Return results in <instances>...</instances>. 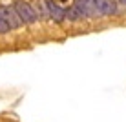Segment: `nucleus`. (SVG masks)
Here are the masks:
<instances>
[{
  "mask_svg": "<svg viewBox=\"0 0 126 122\" xmlns=\"http://www.w3.org/2000/svg\"><path fill=\"white\" fill-rule=\"evenodd\" d=\"M13 9L16 11V15L20 16V20H22L24 26H31L37 22V15H35V9L31 6V2H28V0H15L13 2Z\"/></svg>",
  "mask_w": 126,
  "mask_h": 122,
  "instance_id": "f257e3e1",
  "label": "nucleus"
},
{
  "mask_svg": "<svg viewBox=\"0 0 126 122\" xmlns=\"http://www.w3.org/2000/svg\"><path fill=\"white\" fill-rule=\"evenodd\" d=\"M95 18L99 16H113L119 13V2L117 0H93Z\"/></svg>",
  "mask_w": 126,
  "mask_h": 122,
  "instance_id": "f03ea898",
  "label": "nucleus"
},
{
  "mask_svg": "<svg viewBox=\"0 0 126 122\" xmlns=\"http://www.w3.org/2000/svg\"><path fill=\"white\" fill-rule=\"evenodd\" d=\"M46 4H47L49 20H53L55 24H62L66 20V7L62 4H59L57 0H46Z\"/></svg>",
  "mask_w": 126,
  "mask_h": 122,
  "instance_id": "7ed1b4c3",
  "label": "nucleus"
},
{
  "mask_svg": "<svg viewBox=\"0 0 126 122\" xmlns=\"http://www.w3.org/2000/svg\"><path fill=\"white\" fill-rule=\"evenodd\" d=\"M71 7L79 13L80 20L86 18H95V11H93V0H73Z\"/></svg>",
  "mask_w": 126,
  "mask_h": 122,
  "instance_id": "20e7f679",
  "label": "nucleus"
},
{
  "mask_svg": "<svg viewBox=\"0 0 126 122\" xmlns=\"http://www.w3.org/2000/svg\"><path fill=\"white\" fill-rule=\"evenodd\" d=\"M0 13L4 15V18H6L7 26H9L11 31H15V29H20L22 27V20H20V16L16 15V11L13 9V6H0Z\"/></svg>",
  "mask_w": 126,
  "mask_h": 122,
  "instance_id": "39448f33",
  "label": "nucleus"
},
{
  "mask_svg": "<svg viewBox=\"0 0 126 122\" xmlns=\"http://www.w3.org/2000/svg\"><path fill=\"white\" fill-rule=\"evenodd\" d=\"M31 6H33L35 15H37L38 20H42V22L49 20V13H47V4H46V0H35Z\"/></svg>",
  "mask_w": 126,
  "mask_h": 122,
  "instance_id": "423d86ee",
  "label": "nucleus"
},
{
  "mask_svg": "<svg viewBox=\"0 0 126 122\" xmlns=\"http://www.w3.org/2000/svg\"><path fill=\"white\" fill-rule=\"evenodd\" d=\"M11 29H9V26H7L6 22V18H4V15L0 13V35H7Z\"/></svg>",
  "mask_w": 126,
  "mask_h": 122,
  "instance_id": "0eeeda50",
  "label": "nucleus"
},
{
  "mask_svg": "<svg viewBox=\"0 0 126 122\" xmlns=\"http://www.w3.org/2000/svg\"><path fill=\"white\" fill-rule=\"evenodd\" d=\"M117 2H119L121 6H126V0H117Z\"/></svg>",
  "mask_w": 126,
  "mask_h": 122,
  "instance_id": "6e6552de",
  "label": "nucleus"
}]
</instances>
